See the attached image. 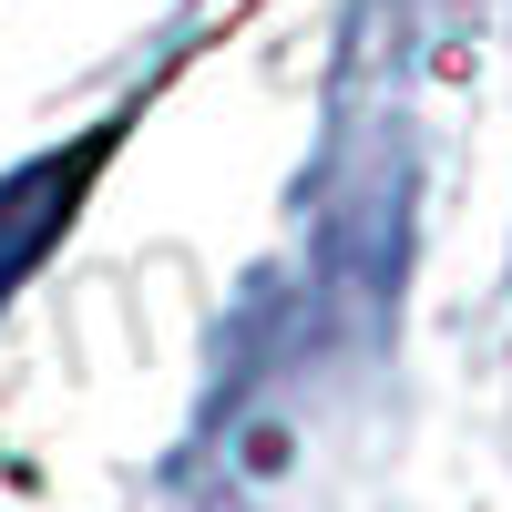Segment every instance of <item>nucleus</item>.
Masks as SVG:
<instances>
[{
	"label": "nucleus",
	"mask_w": 512,
	"mask_h": 512,
	"mask_svg": "<svg viewBox=\"0 0 512 512\" xmlns=\"http://www.w3.org/2000/svg\"><path fill=\"white\" fill-rule=\"evenodd\" d=\"M103 144H72L52 164H21L11 185H0V297H11L31 267H41V246L62 236V216L82 205V164H93Z\"/></svg>",
	"instance_id": "nucleus-1"
}]
</instances>
